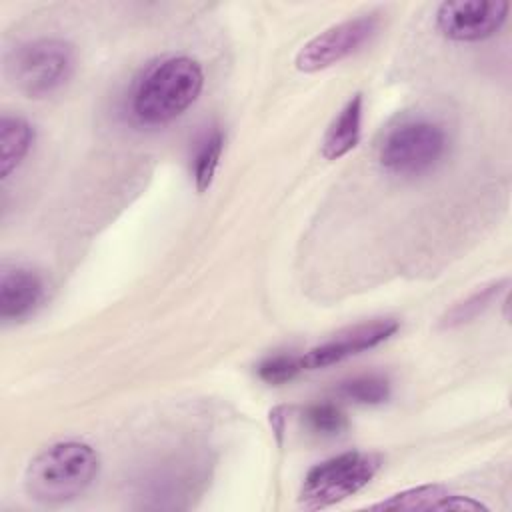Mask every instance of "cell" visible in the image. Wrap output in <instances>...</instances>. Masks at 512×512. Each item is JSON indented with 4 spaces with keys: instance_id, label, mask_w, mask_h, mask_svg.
Instances as JSON below:
<instances>
[{
    "instance_id": "cell-13",
    "label": "cell",
    "mask_w": 512,
    "mask_h": 512,
    "mask_svg": "<svg viewBox=\"0 0 512 512\" xmlns=\"http://www.w3.org/2000/svg\"><path fill=\"white\" fill-rule=\"evenodd\" d=\"M222 148H224V136L220 130H214L210 136H206L202 146L198 148V154L194 160V182L198 192H204L212 184L214 172L222 156Z\"/></svg>"
},
{
    "instance_id": "cell-5",
    "label": "cell",
    "mask_w": 512,
    "mask_h": 512,
    "mask_svg": "<svg viewBox=\"0 0 512 512\" xmlns=\"http://www.w3.org/2000/svg\"><path fill=\"white\" fill-rule=\"evenodd\" d=\"M448 146L444 130L428 120H410L392 128L382 146L378 160L382 168L398 176H418L432 170Z\"/></svg>"
},
{
    "instance_id": "cell-8",
    "label": "cell",
    "mask_w": 512,
    "mask_h": 512,
    "mask_svg": "<svg viewBox=\"0 0 512 512\" xmlns=\"http://www.w3.org/2000/svg\"><path fill=\"white\" fill-rule=\"evenodd\" d=\"M398 322L392 318L384 320H374L366 324H358L354 328H348L340 334H336L332 340L308 350L302 356L304 370L312 368H324L330 364H336L344 358H350L354 354H360L368 348H374L388 340L392 334H396Z\"/></svg>"
},
{
    "instance_id": "cell-16",
    "label": "cell",
    "mask_w": 512,
    "mask_h": 512,
    "mask_svg": "<svg viewBox=\"0 0 512 512\" xmlns=\"http://www.w3.org/2000/svg\"><path fill=\"white\" fill-rule=\"evenodd\" d=\"M304 418H306L308 426L316 434H322V436H336L348 426L344 412L336 404H330V402L312 404L310 408H306Z\"/></svg>"
},
{
    "instance_id": "cell-17",
    "label": "cell",
    "mask_w": 512,
    "mask_h": 512,
    "mask_svg": "<svg viewBox=\"0 0 512 512\" xmlns=\"http://www.w3.org/2000/svg\"><path fill=\"white\" fill-rule=\"evenodd\" d=\"M300 370H304L302 356L278 354L264 360L258 366V376L268 384H284V382H290Z\"/></svg>"
},
{
    "instance_id": "cell-15",
    "label": "cell",
    "mask_w": 512,
    "mask_h": 512,
    "mask_svg": "<svg viewBox=\"0 0 512 512\" xmlns=\"http://www.w3.org/2000/svg\"><path fill=\"white\" fill-rule=\"evenodd\" d=\"M340 396L358 404H382L390 396V384L382 376H358L340 386Z\"/></svg>"
},
{
    "instance_id": "cell-14",
    "label": "cell",
    "mask_w": 512,
    "mask_h": 512,
    "mask_svg": "<svg viewBox=\"0 0 512 512\" xmlns=\"http://www.w3.org/2000/svg\"><path fill=\"white\" fill-rule=\"evenodd\" d=\"M508 284V280H500V282H494L478 292H474L472 296H468L464 302L456 304L448 314L446 318L442 320V326L444 328H452V326H460L472 318H476L494 298H498V294L502 292V288Z\"/></svg>"
},
{
    "instance_id": "cell-1",
    "label": "cell",
    "mask_w": 512,
    "mask_h": 512,
    "mask_svg": "<svg viewBox=\"0 0 512 512\" xmlns=\"http://www.w3.org/2000/svg\"><path fill=\"white\" fill-rule=\"evenodd\" d=\"M98 466V454L88 444H52L30 460L24 474L26 494L42 504L74 500L94 482Z\"/></svg>"
},
{
    "instance_id": "cell-12",
    "label": "cell",
    "mask_w": 512,
    "mask_h": 512,
    "mask_svg": "<svg viewBox=\"0 0 512 512\" xmlns=\"http://www.w3.org/2000/svg\"><path fill=\"white\" fill-rule=\"evenodd\" d=\"M448 494V490L440 484H428L410 488L404 492H398L390 496L388 500H382L372 510H436L438 502Z\"/></svg>"
},
{
    "instance_id": "cell-6",
    "label": "cell",
    "mask_w": 512,
    "mask_h": 512,
    "mask_svg": "<svg viewBox=\"0 0 512 512\" xmlns=\"http://www.w3.org/2000/svg\"><path fill=\"white\" fill-rule=\"evenodd\" d=\"M376 28L378 18L374 14L334 24L300 48L296 54V68L300 72L324 70L364 46L374 36Z\"/></svg>"
},
{
    "instance_id": "cell-18",
    "label": "cell",
    "mask_w": 512,
    "mask_h": 512,
    "mask_svg": "<svg viewBox=\"0 0 512 512\" xmlns=\"http://www.w3.org/2000/svg\"><path fill=\"white\" fill-rule=\"evenodd\" d=\"M436 510H468V512H476V510H488L484 504L472 500V498H466V496H452V494H446Z\"/></svg>"
},
{
    "instance_id": "cell-4",
    "label": "cell",
    "mask_w": 512,
    "mask_h": 512,
    "mask_svg": "<svg viewBox=\"0 0 512 512\" xmlns=\"http://www.w3.org/2000/svg\"><path fill=\"white\" fill-rule=\"evenodd\" d=\"M382 458L372 452H344L316 464L304 478L298 502L306 510H318L342 502L362 490L380 470Z\"/></svg>"
},
{
    "instance_id": "cell-3",
    "label": "cell",
    "mask_w": 512,
    "mask_h": 512,
    "mask_svg": "<svg viewBox=\"0 0 512 512\" xmlns=\"http://www.w3.org/2000/svg\"><path fill=\"white\" fill-rule=\"evenodd\" d=\"M74 72V48L60 38H40L18 46L8 58V76L28 98H44L62 88Z\"/></svg>"
},
{
    "instance_id": "cell-2",
    "label": "cell",
    "mask_w": 512,
    "mask_h": 512,
    "mask_svg": "<svg viewBox=\"0 0 512 512\" xmlns=\"http://www.w3.org/2000/svg\"><path fill=\"white\" fill-rule=\"evenodd\" d=\"M204 84L202 68L188 56H172L154 64L138 82L132 110L144 124H166L190 108Z\"/></svg>"
},
{
    "instance_id": "cell-11",
    "label": "cell",
    "mask_w": 512,
    "mask_h": 512,
    "mask_svg": "<svg viewBox=\"0 0 512 512\" xmlns=\"http://www.w3.org/2000/svg\"><path fill=\"white\" fill-rule=\"evenodd\" d=\"M34 142V130L20 116L2 114L0 118V176L8 178L20 166Z\"/></svg>"
},
{
    "instance_id": "cell-7",
    "label": "cell",
    "mask_w": 512,
    "mask_h": 512,
    "mask_svg": "<svg viewBox=\"0 0 512 512\" xmlns=\"http://www.w3.org/2000/svg\"><path fill=\"white\" fill-rule=\"evenodd\" d=\"M508 10L510 4L500 0H446L436 10V26L450 40L476 42L496 34Z\"/></svg>"
},
{
    "instance_id": "cell-9",
    "label": "cell",
    "mask_w": 512,
    "mask_h": 512,
    "mask_svg": "<svg viewBox=\"0 0 512 512\" xmlns=\"http://www.w3.org/2000/svg\"><path fill=\"white\" fill-rule=\"evenodd\" d=\"M44 284L40 276L22 266H4L0 274V318L22 320L42 300Z\"/></svg>"
},
{
    "instance_id": "cell-10",
    "label": "cell",
    "mask_w": 512,
    "mask_h": 512,
    "mask_svg": "<svg viewBox=\"0 0 512 512\" xmlns=\"http://www.w3.org/2000/svg\"><path fill=\"white\" fill-rule=\"evenodd\" d=\"M360 120H362V96L354 94L340 114L332 120L330 128L322 140V156L326 160H338L348 154L360 138Z\"/></svg>"
}]
</instances>
